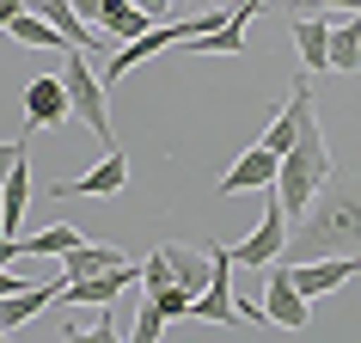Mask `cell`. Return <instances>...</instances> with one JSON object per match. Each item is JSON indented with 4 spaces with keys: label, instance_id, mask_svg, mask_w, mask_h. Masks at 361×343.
I'll return each mask as SVG.
<instances>
[{
    "label": "cell",
    "instance_id": "12",
    "mask_svg": "<svg viewBox=\"0 0 361 343\" xmlns=\"http://www.w3.org/2000/svg\"><path fill=\"white\" fill-rule=\"evenodd\" d=\"M25 123L31 129H68V92H61V74H43L25 86Z\"/></svg>",
    "mask_w": 361,
    "mask_h": 343
},
{
    "label": "cell",
    "instance_id": "27",
    "mask_svg": "<svg viewBox=\"0 0 361 343\" xmlns=\"http://www.w3.org/2000/svg\"><path fill=\"white\" fill-rule=\"evenodd\" d=\"M19 13H25V0H0V31H6V25L19 19Z\"/></svg>",
    "mask_w": 361,
    "mask_h": 343
},
{
    "label": "cell",
    "instance_id": "26",
    "mask_svg": "<svg viewBox=\"0 0 361 343\" xmlns=\"http://www.w3.org/2000/svg\"><path fill=\"white\" fill-rule=\"evenodd\" d=\"M13 258H25V251H19V233H0V264H13Z\"/></svg>",
    "mask_w": 361,
    "mask_h": 343
},
{
    "label": "cell",
    "instance_id": "17",
    "mask_svg": "<svg viewBox=\"0 0 361 343\" xmlns=\"http://www.w3.org/2000/svg\"><path fill=\"white\" fill-rule=\"evenodd\" d=\"M294 43H300V61L312 68V74H324L331 68V25L312 13V19H294Z\"/></svg>",
    "mask_w": 361,
    "mask_h": 343
},
{
    "label": "cell",
    "instance_id": "4",
    "mask_svg": "<svg viewBox=\"0 0 361 343\" xmlns=\"http://www.w3.org/2000/svg\"><path fill=\"white\" fill-rule=\"evenodd\" d=\"M221 19H227V13H196V19H178V25H147L141 37H129V43H123V56H111V61H104L111 86H116L123 74H129V68H141L147 56H159L166 43H190V37H202V31H209V25H221Z\"/></svg>",
    "mask_w": 361,
    "mask_h": 343
},
{
    "label": "cell",
    "instance_id": "8",
    "mask_svg": "<svg viewBox=\"0 0 361 343\" xmlns=\"http://www.w3.org/2000/svg\"><path fill=\"white\" fill-rule=\"evenodd\" d=\"M276 166H282V153H269L264 141L251 153H239L227 166V178L214 184V196H245V191H276Z\"/></svg>",
    "mask_w": 361,
    "mask_h": 343
},
{
    "label": "cell",
    "instance_id": "28",
    "mask_svg": "<svg viewBox=\"0 0 361 343\" xmlns=\"http://www.w3.org/2000/svg\"><path fill=\"white\" fill-rule=\"evenodd\" d=\"M135 6H141L147 19H166V13H171V0H135Z\"/></svg>",
    "mask_w": 361,
    "mask_h": 343
},
{
    "label": "cell",
    "instance_id": "13",
    "mask_svg": "<svg viewBox=\"0 0 361 343\" xmlns=\"http://www.w3.org/2000/svg\"><path fill=\"white\" fill-rule=\"evenodd\" d=\"M25 209H31V148L13 160V172L0 178V233H19Z\"/></svg>",
    "mask_w": 361,
    "mask_h": 343
},
{
    "label": "cell",
    "instance_id": "30",
    "mask_svg": "<svg viewBox=\"0 0 361 343\" xmlns=\"http://www.w3.org/2000/svg\"><path fill=\"white\" fill-rule=\"evenodd\" d=\"M68 6H74L80 19H98V6H104V0H68Z\"/></svg>",
    "mask_w": 361,
    "mask_h": 343
},
{
    "label": "cell",
    "instance_id": "33",
    "mask_svg": "<svg viewBox=\"0 0 361 343\" xmlns=\"http://www.w3.org/2000/svg\"><path fill=\"white\" fill-rule=\"evenodd\" d=\"M0 337H6V331H0Z\"/></svg>",
    "mask_w": 361,
    "mask_h": 343
},
{
    "label": "cell",
    "instance_id": "14",
    "mask_svg": "<svg viewBox=\"0 0 361 343\" xmlns=\"http://www.w3.org/2000/svg\"><path fill=\"white\" fill-rule=\"evenodd\" d=\"M159 258H166V276H171L178 288H190V294H202L209 276H214L209 246H202V251H196V246H159Z\"/></svg>",
    "mask_w": 361,
    "mask_h": 343
},
{
    "label": "cell",
    "instance_id": "10",
    "mask_svg": "<svg viewBox=\"0 0 361 343\" xmlns=\"http://www.w3.org/2000/svg\"><path fill=\"white\" fill-rule=\"evenodd\" d=\"M123 184H129V160H123V153L111 148L92 172H80V178H61V184H56V196H61V203H68V196H116Z\"/></svg>",
    "mask_w": 361,
    "mask_h": 343
},
{
    "label": "cell",
    "instance_id": "22",
    "mask_svg": "<svg viewBox=\"0 0 361 343\" xmlns=\"http://www.w3.org/2000/svg\"><path fill=\"white\" fill-rule=\"evenodd\" d=\"M159 331H166V313H159V301H153V294H141V306H135V325H129V337H135V343H159Z\"/></svg>",
    "mask_w": 361,
    "mask_h": 343
},
{
    "label": "cell",
    "instance_id": "9",
    "mask_svg": "<svg viewBox=\"0 0 361 343\" xmlns=\"http://www.w3.org/2000/svg\"><path fill=\"white\" fill-rule=\"evenodd\" d=\"M61 288H68V276H56V282H31V288H13V294H0V331L13 337L19 325H31L49 301H61Z\"/></svg>",
    "mask_w": 361,
    "mask_h": 343
},
{
    "label": "cell",
    "instance_id": "32",
    "mask_svg": "<svg viewBox=\"0 0 361 343\" xmlns=\"http://www.w3.org/2000/svg\"><path fill=\"white\" fill-rule=\"evenodd\" d=\"M264 6H300V0H264Z\"/></svg>",
    "mask_w": 361,
    "mask_h": 343
},
{
    "label": "cell",
    "instance_id": "6",
    "mask_svg": "<svg viewBox=\"0 0 361 343\" xmlns=\"http://www.w3.org/2000/svg\"><path fill=\"white\" fill-rule=\"evenodd\" d=\"M355 276H361V251H337V258H306V264H288V282L300 288L306 301L337 294V288L355 282Z\"/></svg>",
    "mask_w": 361,
    "mask_h": 343
},
{
    "label": "cell",
    "instance_id": "5",
    "mask_svg": "<svg viewBox=\"0 0 361 343\" xmlns=\"http://www.w3.org/2000/svg\"><path fill=\"white\" fill-rule=\"evenodd\" d=\"M282 246H288V209L276 203V191H269L264 221L251 227V239L227 246V251H233V270H264V264H276V258H282Z\"/></svg>",
    "mask_w": 361,
    "mask_h": 343
},
{
    "label": "cell",
    "instance_id": "31",
    "mask_svg": "<svg viewBox=\"0 0 361 343\" xmlns=\"http://www.w3.org/2000/svg\"><path fill=\"white\" fill-rule=\"evenodd\" d=\"M13 288H19V276H13V270L0 264V294H13Z\"/></svg>",
    "mask_w": 361,
    "mask_h": 343
},
{
    "label": "cell",
    "instance_id": "15",
    "mask_svg": "<svg viewBox=\"0 0 361 343\" xmlns=\"http://www.w3.org/2000/svg\"><path fill=\"white\" fill-rule=\"evenodd\" d=\"M92 25H98V31H104L111 43H129V37H141V31H147V25H159V19H147L135 0H104Z\"/></svg>",
    "mask_w": 361,
    "mask_h": 343
},
{
    "label": "cell",
    "instance_id": "20",
    "mask_svg": "<svg viewBox=\"0 0 361 343\" xmlns=\"http://www.w3.org/2000/svg\"><path fill=\"white\" fill-rule=\"evenodd\" d=\"M6 31H13L19 43H31V49H74V43H68V37L56 31V25H49V19L37 13V6H25V13H19L13 25H6Z\"/></svg>",
    "mask_w": 361,
    "mask_h": 343
},
{
    "label": "cell",
    "instance_id": "19",
    "mask_svg": "<svg viewBox=\"0 0 361 343\" xmlns=\"http://www.w3.org/2000/svg\"><path fill=\"white\" fill-rule=\"evenodd\" d=\"M68 258V282H80V276H98V270H116V264H129L116 246H92V239H80L74 251H61Z\"/></svg>",
    "mask_w": 361,
    "mask_h": 343
},
{
    "label": "cell",
    "instance_id": "7",
    "mask_svg": "<svg viewBox=\"0 0 361 343\" xmlns=\"http://www.w3.org/2000/svg\"><path fill=\"white\" fill-rule=\"evenodd\" d=\"M269 270V288H264V319H276L282 331H306L312 325V306H306V294L294 282H288V264L276 258V264H264Z\"/></svg>",
    "mask_w": 361,
    "mask_h": 343
},
{
    "label": "cell",
    "instance_id": "21",
    "mask_svg": "<svg viewBox=\"0 0 361 343\" xmlns=\"http://www.w3.org/2000/svg\"><path fill=\"white\" fill-rule=\"evenodd\" d=\"M74 246H80L74 227H43V233H31V239H19L25 258H61V251H74Z\"/></svg>",
    "mask_w": 361,
    "mask_h": 343
},
{
    "label": "cell",
    "instance_id": "25",
    "mask_svg": "<svg viewBox=\"0 0 361 343\" xmlns=\"http://www.w3.org/2000/svg\"><path fill=\"white\" fill-rule=\"evenodd\" d=\"M19 153H25V141H0V178L13 172V160H19Z\"/></svg>",
    "mask_w": 361,
    "mask_h": 343
},
{
    "label": "cell",
    "instance_id": "18",
    "mask_svg": "<svg viewBox=\"0 0 361 343\" xmlns=\"http://www.w3.org/2000/svg\"><path fill=\"white\" fill-rule=\"evenodd\" d=\"M331 68H337V74H355L361 68V6L349 19L331 25Z\"/></svg>",
    "mask_w": 361,
    "mask_h": 343
},
{
    "label": "cell",
    "instance_id": "24",
    "mask_svg": "<svg viewBox=\"0 0 361 343\" xmlns=\"http://www.w3.org/2000/svg\"><path fill=\"white\" fill-rule=\"evenodd\" d=\"M288 141H294V92H288V104H282V116L264 129V148L269 153H288Z\"/></svg>",
    "mask_w": 361,
    "mask_h": 343
},
{
    "label": "cell",
    "instance_id": "23",
    "mask_svg": "<svg viewBox=\"0 0 361 343\" xmlns=\"http://www.w3.org/2000/svg\"><path fill=\"white\" fill-rule=\"evenodd\" d=\"M147 294L159 301V313H166V325H171V319H190V301H196L190 288H178V282H159V288H147Z\"/></svg>",
    "mask_w": 361,
    "mask_h": 343
},
{
    "label": "cell",
    "instance_id": "11",
    "mask_svg": "<svg viewBox=\"0 0 361 343\" xmlns=\"http://www.w3.org/2000/svg\"><path fill=\"white\" fill-rule=\"evenodd\" d=\"M129 282H141V264H116V270H98V276H80V282L61 288V301L68 306H104V301H116Z\"/></svg>",
    "mask_w": 361,
    "mask_h": 343
},
{
    "label": "cell",
    "instance_id": "3",
    "mask_svg": "<svg viewBox=\"0 0 361 343\" xmlns=\"http://www.w3.org/2000/svg\"><path fill=\"white\" fill-rule=\"evenodd\" d=\"M61 92H68V116H80V123L98 135V148L111 153V148H116V135H111V111H104V80L92 74L86 49H68V68H61Z\"/></svg>",
    "mask_w": 361,
    "mask_h": 343
},
{
    "label": "cell",
    "instance_id": "16",
    "mask_svg": "<svg viewBox=\"0 0 361 343\" xmlns=\"http://www.w3.org/2000/svg\"><path fill=\"white\" fill-rule=\"evenodd\" d=\"M37 13H43L49 25H56V31H61L68 43H74V49H86V56H98V31H92L86 19H80V13L68 6V0H37Z\"/></svg>",
    "mask_w": 361,
    "mask_h": 343
},
{
    "label": "cell",
    "instance_id": "1",
    "mask_svg": "<svg viewBox=\"0 0 361 343\" xmlns=\"http://www.w3.org/2000/svg\"><path fill=\"white\" fill-rule=\"evenodd\" d=\"M337 251H361V178H324L312 191V203L288 221L282 264L337 258Z\"/></svg>",
    "mask_w": 361,
    "mask_h": 343
},
{
    "label": "cell",
    "instance_id": "2",
    "mask_svg": "<svg viewBox=\"0 0 361 343\" xmlns=\"http://www.w3.org/2000/svg\"><path fill=\"white\" fill-rule=\"evenodd\" d=\"M294 141H288L282 166H276V203L288 209V221L312 203L324 178H331V148H324V129H319V111H312V86L294 80Z\"/></svg>",
    "mask_w": 361,
    "mask_h": 343
},
{
    "label": "cell",
    "instance_id": "29",
    "mask_svg": "<svg viewBox=\"0 0 361 343\" xmlns=\"http://www.w3.org/2000/svg\"><path fill=\"white\" fill-rule=\"evenodd\" d=\"M312 6H319V13H355L361 0H312Z\"/></svg>",
    "mask_w": 361,
    "mask_h": 343
}]
</instances>
